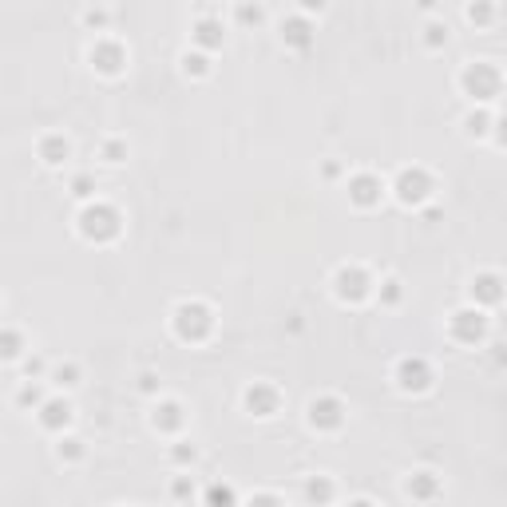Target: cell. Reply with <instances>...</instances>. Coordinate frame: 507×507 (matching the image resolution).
Segmentation results:
<instances>
[{
	"mask_svg": "<svg viewBox=\"0 0 507 507\" xmlns=\"http://www.w3.org/2000/svg\"><path fill=\"white\" fill-rule=\"evenodd\" d=\"M456 88L468 96L472 107H492L503 91V72L495 60H464L456 72Z\"/></svg>",
	"mask_w": 507,
	"mask_h": 507,
	"instance_id": "obj_1",
	"label": "cell"
},
{
	"mask_svg": "<svg viewBox=\"0 0 507 507\" xmlns=\"http://www.w3.org/2000/svg\"><path fill=\"white\" fill-rule=\"evenodd\" d=\"M75 234H80L83 242H91V246H107V242H115L123 234L120 207H112L107 199H96V202H88V207H80L75 210Z\"/></svg>",
	"mask_w": 507,
	"mask_h": 507,
	"instance_id": "obj_2",
	"label": "cell"
},
{
	"mask_svg": "<svg viewBox=\"0 0 507 507\" xmlns=\"http://www.w3.org/2000/svg\"><path fill=\"white\" fill-rule=\"evenodd\" d=\"M329 293H333L341 306H365L377 293V277L365 261H341V266H333V274H329Z\"/></svg>",
	"mask_w": 507,
	"mask_h": 507,
	"instance_id": "obj_3",
	"label": "cell"
},
{
	"mask_svg": "<svg viewBox=\"0 0 507 507\" xmlns=\"http://www.w3.org/2000/svg\"><path fill=\"white\" fill-rule=\"evenodd\" d=\"M171 333L187 345H202L214 333V309L202 298H183L171 306Z\"/></svg>",
	"mask_w": 507,
	"mask_h": 507,
	"instance_id": "obj_4",
	"label": "cell"
},
{
	"mask_svg": "<svg viewBox=\"0 0 507 507\" xmlns=\"http://www.w3.org/2000/svg\"><path fill=\"white\" fill-rule=\"evenodd\" d=\"M388 194L409 210H425L428 202H433V194H436V179H433V171L420 167V163L401 167V171L393 175V183H388Z\"/></svg>",
	"mask_w": 507,
	"mask_h": 507,
	"instance_id": "obj_5",
	"label": "cell"
},
{
	"mask_svg": "<svg viewBox=\"0 0 507 507\" xmlns=\"http://www.w3.org/2000/svg\"><path fill=\"white\" fill-rule=\"evenodd\" d=\"M444 333H448V341H452V345L476 349V345H484L488 333H492V317H488L484 309H476V306H468V301H464V306H456L452 314H448Z\"/></svg>",
	"mask_w": 507,
	"mask_h": 507,
	"instance_id": "obj_6",
	"label": "cell"
},
{
	"mask_svg": "<svg viewBox=\"0 0 507 507\" xmlns=\"http://www.w3.org/2000/svg\"><path fill=\"white\" fill-rule=\"evenodd\" d=\"M433 361L425 357V353H404V357H396V365H393V385H396V393H404V396H420V393H428L433 388Z\"/></svg>",
	"mask_w": 507,
	"mask_h": 507,
	"instance_id": "obj_7",
	"label": "cell"
},
{
	"mask_svg": "<svg viewBox=\"0 0 507 507\" xmlns=\"http://www.w3.org/2000/svg\"><path fill=\"white\" fill-rule=\"evenodd\" d=\"M127 60H131V56H127V44L120 36H112V32H107V36H96L88 44V64H91V72L96 75L115 80V75L127 72Z\"/></svg>",
	"mask_w": 507,
	"mask_h": 507,
	"instance_id": "obj_8",
	"label": "cell"
},
{
	"mask_svg": "<svg viewBox=\"0 0 507 507\" xmlns=\"http://www.w3.org/2000/svg\"><path fill=\"white\" fill-rule=\"evenodd\" d=\"M345 420H349V409H345V401L337 393H317L309 396L306 404V425L314 428V433H341Z\"/></svg>",
	"mask_w": 507,
	"mask_h": 507,
	"instance_id": "obj_9",
	"label": "cell"
},
{
	"mask_svg": "<svg viewBox=\"0 0 507 507\" xmlns=\"http://www.w3.org/2000/svg\"><path fill=\"white\" fill-rule=\"evenodd\" d=\"M147 425H151V433H159V436H171V441H179V436H183V428H187V404H183V401H175V396H159V401H151Z\"/></svg>",
	"mask_w": 507,
	"mask_h": 507,
	"instance_id": "obj_10",
	"label": "cell"
},
{
	"mask_svg": "<svg viewBox=\"0 0 507 507\" xmlns=\"http://www.w3.org/2000/svg\"><path fill=\"white\" fill-rule=\"evenodd\" d=\"M345 194H349V202L357 210H373L385 202L388 183L377 171H353V175H345Z\"/></svg>",
	"mask_w": 507,
	"mask_h": 507,
	"instance_id": "obj_11",
	"label": "cell"
},
{
	"mask_svg": "<svg viewBox=\"0 0 507 507\" xmlns=\"http://www.w3.org/2000/svg\"><path fill=\"white\" fill-rule=\"evenodd\" d=\"M507 298V277L500 274V269H480V274H472L468 282V306L476 309H495L500 301Z\"/></svg>",
	"mask_w": 507,
	"mask_h": 507,
	"instance_id": "obj_12",
	"label": "cell"
},
{
	"mask_svg": "<svg viewBox=\"0 0 507 507\" xmlns=\"http://www.w3.org/2000/svg\"><path fill=\"white\" fill-rule=\"evenodd\" d=\"M32 417H36V425L44 428V433L64 436L67 428H72V420H75V404H72V396L67 393H48V401L40 404Z\"/></svg>",
	"mask_w": 507,
	"mask_h": 507,
	"instance_id": "obj_13",
	"label": "cell"
},
{
	"mask_svg": "<svg viewBox=\"0 0 507 507\" xmlns=\"http://www.w3.org/2000/svg\"><path fill=\"white\" fill-rule=\"evenodd\" d=\"M226 44V24L214 8H202L199 16L191 20V48H202V52L214 56V48Z\"/></svg>",
	"mask_w": 507,
	"mask_h": 507,
	"instance_id": "obj_14",
	"label": "cell"
},
{
	"mask_svg": "<svg viewBox=\"0 0 507 507\" xmlns=\"http://www.w3.org/2000/svg\"><path fill=\"white\" fill-rule=\"evenodd\" d=\"M242 409L258 420H269L282 409V393H277V385H269V380H250V385L242 388Z\"/></svg>",
	"mask_w": 507,
	"mask_h": 507,
	"instance_id": "obj_15",
	"label": "cell"
},
{
	"mask_svg": "<svg viewBox=\"0 0 507 507\" xmlns=\"http://www.w3.org/2000/svg\"><path fill=\"white\" fill-rule=\"evenodd\" d=\"M401 492L409 495L412 503H433V500H441L444 480H441V472H433V468H412L409 476L401 480Z\"/></svg>",
	"mask_w": 507,
	"mask_h": 507,
	"instance_id": "obj_16",
	"label": "cell"
},
{
	"mask_svg": "<svg viewBox=\"0 0 507 507\" xmlns=\"http://www.w3.org/2000/svg\"><path fill=\"white\" fill-rule=\"evenodd\" d=\"M277 36H282L285 48H298V52H306V48L314 44V24H309V16L301 12V8H290V12L277 20Z\"/></svg>",
	"mask_w": 507,
	"mask_h": 507,
	"instance_id": "obj_17",
	"label": "cell"
},
{
	"mask_svg": "<svg viewBox=\"0 0 507 507\" xmlns=\"http://www.w3.org/2000/svg\"><path fill=\"white\" fill-rule=\"evenodd\" d=\"M36 159L56 171V167H64L67 159H72V139H67L64 131H44L36 139Z\"/></svg>",
	"mask_w": 507,
	"mask_h": 507,
	"instance_id": "obj_18",
	"label": "cell"
},
{
	"mask_svg": "<svg viewBox=\"0 0 507 507\" xmlns=\"http://www.w3.org/2000/svg\"><path fill=\"white\" fill-rule=\"evenodd\" d=\"M301 500L309 507H329L337 500V480L329 476V472H314V476H306V484H301Z\"/></svg>",
	"mask_w": 507,
	"mask_h": 507,
	"instance_id": "obj_19",
	"label": "cell"
},
{
	"mask_svg": "<svg viewBox=\"0 0 507 507\" xmlns=\"http://www.w3.org/2000/svg\"><path fill=\"white\" fill-rule=\"evenodd\" d=\"M28 353H32V345H28V337H24V329L4 321V329H0V357H4L8 365H20Z\"/></svg>",
	"mask_w": 507,
	"mask_h": 507,
	"instance_id": "obj_20",
	"label": "cell"
},
{
	"mask_svg": "<svg viewBox=\"0 0 507 507\" xmlns=\"http://www.w3.org/2000/svg\"><path fill=\"white\" fill-rule=\"evenodd\" d=\"M48 385L56 388V393H72V388H80L83 385V365L80 361H56L52 365V373H48Z\"/></svg>",
	"mask_w": 507,
	"mask_h": 507,
	"instance_id": "obj_21",
	"label": "cell"
},
{
	"mask_svg": "<svg viewBox=\"0 0 507 507\" xmlns=\"http://www.w3.org/2000/svg\"><path fill=\"white\" fill-rule=\"evenodd\" d=\"M460 127H464V135H468V139H492L495 112H492V107H468V112H464V120H460Z\"/></svg>",
	"mask_w": 507,
	"mask_h": 507,
	"instance_id": "obj_22",
	"label": "cell"
},
{
	"mask_svg": "<svg viewBox=\"0 0 507 507\" xmlns=\"http://www.w3.org/2000/svg\"><path fill=\"white\" fill-rule=\"evenodd\" d=\"M44 401H48V380H20L12 393V404L20 412H36Z\"/></svg>",
	"mask_w": 507,
	"mask_h": 507,
	"instance_id": "obj_23",
	"label": "cell"
},
{
	"mask_svg": "<svg viewBox=\"0 0 507 507\" xmlns=\"http://www.w3.org/2000/svg\"><path fill=\"white\" fill-rule=\"evenodd\" d=\"M179 67H183V75H191V80H207V75L214 72V56L202 52V48H183Z\"/></svg>",
	"mask_w": 507,
	"mask_h": 507,
	"instance_id": "obj_24",
	"label": "cell"
},
{
	"mask_svg": "<svg viewBox=\"0 0 507 507\" xmlns=\"http://www.w3.org/2000/svg\"><path fill=\"white\" fill-rule=\"evenodd\" d=\"M167 464H171L175 472H191L194 464H199V444L187 441V436L171 441V444H167Z\"/></svg>",
	"mask_w": 507,
	"mask_h": 507,
	"instance_id": "obj_25",
	"label": "cell"
},
{
	"mask_svg": "<svg viewBox=\"0 0 507 507\" xmlns=\"http://www.w3.org/2000/svg\"><path fill=\"white\" fill-rule=\"evenodd\" d=\"M202 507H242V500H238V492H234V484L210 480V484L202 488Z\"/></svg>",
	"mask_w": 507,
	"mask_h": 507,
	"instance_id": "obj_26",
	"label": "cell"
},
{
	"mask_svg": "<svg viewBox=\"0 0 507 507\" xmlns=\"http://www.w3.org/2000/svg\"><path fill=\"white\" fill-rule=\"evenodd\" d=\"M52 452H56V460H60V464H80L83 456H88V441L75 436V433H64V436H56Z\"/></svg>",
	"mask_w": 507,
	"mask_h": 507,
	"instance_id": "obj_27",
	"label": "cell"
},
{
	"mask_svg": "<svg viewBox=\"0 0 507 507\" xmlns=\"http://www.w3.org/2000/svg\"><path fill=\"white\" fill-rule=\"evenodd\" d=\"M373 301L380 309H393V306H401L404 301V282L396 274H385V277H377V293H373Z\"/></svg>",
	"mask_w": 507,
	"mask_h": 507,
	"instance_id": "obj_28",
	"label": "cell"
},
{
	"mask_svg": "<svg viewBox=\"0 0 507 507\" xmlns=\"http://www.w3.org/2000/svg\"><path fill=\"white\" fill-rule=\"evenodd\" d=\"M67 194H72L80 207H88V202H96L99 199V183H96V175L91 171H75L72 179H67Z\"/></svg>",
	"mask_w": 507,
	"mask_h": 507,
	"instance_id": "obj_29",
	"label": "cell"
},
{
	"mask_svg": "<svg viewBox=\"0 0 507 507\" xmlns=\"http://www.w3.org/2000/svg\"><path fill=\"white\" fill-rule=\"evenodd\" d=\"M420 40H425V48H448V40H452V28H448L444 16H428L425 24H420Z\"/></svg>",
	"mask_w": 507,
	"mask_h": 507,
	"instance_id": "obj_30",
	"label": "cell"
},
{
	"mask_svg": "<svg viewBox=\"0 0 507 507\" xmlns=\"http://www.w3.org/2000/svg\"><path fill=\"white\" fill-rule=\"evenodd\" d=\"M112 8H104V4H83L80 8V24L88 32H96V36H107V28H112Z\"/></svg>",
	"mask_w": 507,
	"mask_h": 507,
	"instance_id": "obj_31",
	"label": "cell"
},
{
	"mask_svg": "<svg viewBox=\"0 0 507 507\" xmlns=\"http://www.w3.org/2000/svg\"><path fill=\"white\" fill-rule=\"evenodd\" d=\"M127 155H131V147H127V139H120V135H104V139H99V159H104L107 167H123Z\"/></svg>",
	"mask_w": 507,
	"mask_h": 507,
	"instance_id": "obj_32",
	"label": "cell"
},
{
	"mask_svg": "<svg viewBox=\"0 0 507 507\" xmlns=\"http://www.w3.org/2000/svg\"><path fill=\"white\" fill-rule=\"evenodd\" d=\"M167 495H171L175 503H191L194 495H199V484H194L191 472H175L171 484H167Z\"/></svg>",
	"mask_w": 507,
	"mask_h": 507,
	"instance_id": "obj_33",
	"label": "cell"
},
{
	"mask_svg": "<svg viewBox=\"0 0 507 507\" xmlns=\"http://www.w3.org/2000/svg\"><path fill=\"white\" fill-rule=\"evenodd\" d=\"M48 373H52V361L40 357V353H28L20 361V380H48Z\"/></svg>",
	"mask_w": 507,
	"mask_h": 507,
	"instance_id": "obj_34",
	"label": "cell"
},
{
	"mask_svg": "<svg viewBox=\"0 0 507 507\" xmlns=\"http://www.w3.org/2000/svg\"><path fill=\"white\" fill-rule=\"evenodd\" d=\"M495 16H500V8H495V4H484V0H476V4H464V20L476 24V28H488Z\"/></svg>",
	"mask_w": 507,
	"mask_h": 507,
	"instance_id": "obj_35",
	"label": "cell"
},
{
	"mask_svg": "<svg viewBox=\"0 0 507 507\" xmlns=\"http://www.w3.org/2000/svg\"><path fill=\"white\" fill-rule=\"evenodd\" d=\"M135 393H139V396H151V401H159V396H163V377H159L155 369H143V373L135 377Z\"/></svg>",
	"mask_w": 507,
	"mask_h": 507,
	"instance_id": "obj_36",
	"label": "cell"
},
{
	"mask_svg": "<svg viewBox=\"0 0 507 507\" xmlns=\"http://www.w3.org/2000/svg\"><path fill=\"white\" fill-rule=\"evenodd\" d=\"M234 20L238 24H261L266 20V8L261 4H234Z\"/></svg>",
	"mask_w": 507,
	"mask_h": 507,
	"instance_id": "obj_37",
	"label": "cell"
},
{
	"mask_svg": "<svg viewBox=\"0 0 507 507\" xmlns=\"http://www.w3.org/2000/svg\"><path fill=\"white\" fill-rule=\"evenodd\" d=\"M242 507H285V500H282V495H277V492H254V495H250V500L242 503Z\"/></svg>",
	"mask_w": 507,
	"mask_h": 507,
	"instance_id": "obj_38",
	"label": "cell"
},
{
	"mask_svg": "<svg viewBox=\"0 0 507 507\" xmlns=\"http://www.w3.org/2000/svg\"><path fill=\"white\" fill-rule=\"evenodd\" d=\"M492 143L500 151H507V112H495V127H492Z\"/></svg>",
	"mask_w": 507,
	"mask_h": 507,
	"instance_id": "obj_39",
	"label": "cell"
},
{
	"mask_svg": "<svg viewBox=\"0 0 507 507\" xmlns=\"http://www.w3.org/2000/svg\"><path fill=\"white\" fill-rule=\"evenodd\" d=\"M341 175H345L341 163H333V159H329V163H321V179H325V183H337Z\"/></svg>",
	"mask_w": 507,
	"mask_h": 507,
	"instance_id": "obj_40",
	"label": "cell"
},
{
	"mask_svg": "<svg viewBox=\"0 0 507 507\" xmlns=\"http://www.w3.org/2000/svg\"><path fill=\"white\" fill-rule=\"evenodd\" d=\"M345 507H377L373 500H369V495H353V500L349 503H345Z\"/></svg>",
	"mask_w": 507,
	"mask_h": 507,
	"instance_id": "obj_41",
	"label": "cell"
},
{
	"mask_svg": "<svg viewBox=\"0 0 507 507\" xmlns=\"http://www.w3.org/2000/svg\"><path fill=\"white\" fill-rule=\"evenodd\" d=\"M112 507H123V503H112Z\"/></svg>",
	"mask_w": 507,
	"mask_h": 507,
	"instance_id": "obj_42",
	"label": "cell"
}]
</instances>
